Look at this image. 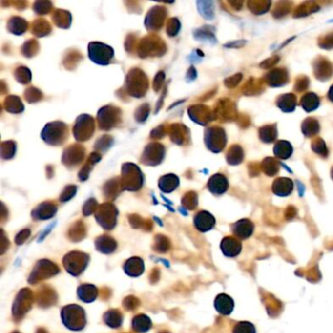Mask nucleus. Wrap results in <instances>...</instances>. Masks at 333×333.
I'll use <instances>...</instances> for the list:
<instances>
[{
	"label": "nucleus",
	"mask_w": 333,
	"mask_h": 333,
	"mask_svg": "<svg viewBox=\"0 0 333 333\" xmlns=\"http://www.w3.org/2000/svg\"><path fill=\"white\" fill-rule=\"evenodd\" d=\"M61 317L64 326L73 331L82 330L86 325V313L82 307L75 304L63 307Z\"/></svg>",
	"instance_id": "f257e3e1"
},
{
	"label": "nucleus",
	"mask_w": 333,
	"mask_h": 333,
	"mask_svg": "<svg viewBox=\"0 0 333 333\" xmlns=\"http://www.w3.org/2000/svg\"><path fill=\"white\" fill-rule=\"evenodd\" d=\"M90 257L88 254L80 251L68 252L62 259L63 267L68 273L73 276L81 274L88 266Z\"/></svg>",
	"instance_id": "f03ea898"
},
{
	"label": "nucleus",
	"mask_w": 333,
	"mask_h": 333,
	"mask_svg": "<svg viewBox=\"0 0 333 333\" xmlns=\"http://www.w3.org/2000/svg\"><path fill=\"white\" fill-rule=\"evenodd\" d=\"M59 267L49 260H40L36 263L33 270L28 276V282L35 284L46 278H50L53 275L59 273Z\"/></svg>",
	"instance_id": "7ed1b4c3"
},
{
	"label": "nucleus",
	"mask_w": 333,
	"mask_h": 333,
	"mask_svg": "<svg viewBox=\"0 0 333 333\" xmlns=\"http://www.w3.org/2000/svg\"><path fill=\"white\" fill-rule=\"evenodd\" d=\"M122 187L129 190H137L143 185V174L139 167L132 163H126L122 167Z\"/></svg>",
	"instance_id": "20e7f679"
},
{
	"label": "nucleus",
	"mask_w": 333,
	"mask_h": 333,
	"mask_svg": "<svg viewBox=\"0 0 333 333\" xmlns=\"http://www.w3.org/2000/svg\"><path fill=\"white\" fill-rule=\"evenodd\" d=\"M118 211L111 203L100 205L96 211V220L104 229H112L116 225Z\"/></svg>",
	"instance_id": "39448f33"
},
{
	"label": "nucleus",
	"mask_w": 333,
	"mask_h": 333,
	"mask_svg": "<svg viewBox=\"0 0 333 333\" xmlns=\"http://www.w3.org/2000/svg\"><path fill=\"white\" fill-rule=\"evenodd\" d=\"M67 128L62 122H53L45 126L42 131V138L50 145H61L66 138Z\"/></svg>",
	"instance_id": "423d86ee"
},
{
	"label": "nucleus",
	"mask_w": 333,
	"mask_h": 333,
	"mask_svg": "<svg viewBox=\"0 0 333 333\" xmlns=\"http://www.w3.org/2000/svg\"><path fill=\"white\" fill-rule=\"evenodd\" d=\"M33 302V293L28 288L21 289L17 295L13 304V315L15 319L19 320L30 310Z\"/></svg>",
	"instance_id": "0eeeda50"
},
{
	"label": "nucleus",
	"mask_w": 333,
	"mask_h": 333,
	"mask_svg": "<svg viewBox=\"0 0 333 333\" xmlns=\"http://www.w3.org/2000/svg\"><path fill=\"white\" fill-rule=\"evenodd\" d=\"M88 49L89 58L98 64H107L113 58L112 48L104 43L91 42Z\"/></svg>",
	"instance_id": "6e6552de"
},
{
	"label": "nucleus",
	"mask_w": 333,
	"mask_h": 333,
	"mask_svg": "<svg viewBox=\"0 0 333 333\" xmlns=\"http://www.w3.org/2000/svg\"><path fill=\"white\" fill-rule=\"evenodd\" d=\"M227 143L225 131L220 127H211L205 131V144L206 146L214 151H221Z\"/></svg>",
	"instance_id": "1a4fd4ad"
},
{
	"label": "nucleus",
	"mask_w": 333,
	"mask_h": 333,
	"mask_svg": "<svg viewBox=\"0 0 333 333\" xmlns=\"http://www.w3.org/2000/svg\"><path fill=\"white\" fill-rule=\"evenodd\" d=\"M94 129L95 125L93 118L89 115H81L77 118L73 132L76 140L85 141L91 137Z\"/></svg>",
	"instance_id": "9d476101"
},
{
	"label": "nucleus",
	"mask_w": 333,
	"mask_h": 333,
	"mask_svg": "<svg viewBox=\"0 0 333 333\" xmlns=\"http://www.w3.org/2000/svg\"><path fill=\"white\" fill-rule=\"evenodd\" d=\"M120 111L118 108L112 106H104L100 109L98 113V119L100 123V128L108 130L115 126L120 119Z\"/></svg>",
	"instance_id": "9b49d317"
},
{
	"label": "nucleus",
	"mask_w": 333,
	"mask_h": 333,
	"mask_svg": "<svg viewBox=\"0 0 333 333\" xmlns=\"http://www.w3.org/2000/svg\"><path fill=\"white\" fill-rule=\"evenodd\" d=\"M220 248H221L222 253L226 257L233 258L240 254L242 250V243L240 239L236 238L235 236L228 235V236L223 237V239L221 240Z\"/></svg>",
	"instance_id": "f8f14e48"
},
{
	"label": "nucleus",
	"mask_w": 333,
	"mask_h": 333,
	"mask_svg": "<svg viewBox=\"0 0 333 333\" xmlns=\"http://www.w3.org/2000/svg\"><path fill=\"white\" fill-rule=\"evenodd\" d=\"M233 236L238 239H247L254 232V224L249 219H240L233 223L230 227Z\"/></svg>",
	"instance_id": "ddd939ff"
},
{
	"label": "nucleus",
	"mask_w": 333,
	"mask_h": 333,
	"mask_svg": "<svg viewBox=\"0 0 333 333\" xmlns=\"http://www.w3.org/2000/svg\"><path fill=\"white\" fill-rule=\"evenodd\" d=\"M193 223L197 230L201 232H206L214 228L216 224V220L211 213H209L208 211L202 210V211H199L194 216Z\"/></svg>",
	"instance_id": "4468645a"
},
{
	"label": "nucleus",
	"mask_w": 333,
	"mask_h": 333,
	"mask_svg": "<svg viewBox=\"0 0 333 333\" xmlns=\"http://www.w3.org/2000/svg\"><path fill=\"white\" fill-rule=\"evenodd\" d=\"M214 307L216 311L223 315H229L234 309L233 299L225 293H220L214 300Z\"/></svg>",
	"instance_id": "2eb2a0df"
},
{
	"label": "nucleus",
	"mask_w": 333,
	"mask_h": 333,
	"mask_svg": "<svg viewBox=\"0 0 333 333\" xmlns=\"http://www.w3.org/2000/svg\"><path fill=\"white\" fill-rule=\"evenodd\" d=\"M164 155V149L163 146L159 144L152 143L148 145L145 150L144 158L146 159L145 162L147 163V165H156L159 163Z\"/></svg>",
	"instance_id": "dca6fc26"
},
{
	"label": "nucleus",
	"mask_w": 333,
	"mask_h": 333,
	"mask_svg": "<svg viewBox=\"0 0 333 333\" xmlns=\"http://www.w3.org/2000/svg\"><path fill=\"white\" fill-rule=\"evenodd\" d=\"M265 81L271 87H280L287 83L288 73L286 69L275 68L265 75Z\"/></svg>",
	"instance_id": "f3484780"
},
{
	"label": "nucleus",
	"mask_w": 333,
	"mask_h": 333,
	"mask_svg": "<svg viewBox=\"0 0 333 333\" xmlns=\"http://www.w3.org/2000/svg\"><path fill=\"white\" fill-rule=\"evenodd\" d=\"M208 189L216 195L223 194L227 191L229 187V183L227 178L222 174H215L213 175L208 182Z\"/></svg>",
	"instance_id": "a211bd4d"
},
{
	"label": "nucleus",
	"mask_w": 333,
	"mask_h": 333,
	"mask_svg": "<svg viewBox=\"0 0 333 333\" xmlns=\"http://www.w3.org/2000/svg\"><path fill=\"white\" fill-rule=\"evenodd\" d=\"M165 19V10L162 7H153L149 13H147L146 19V25L148 29H157L161 26L162 20Z\"/></svg>",
	"instance_id": "6ab92c4d"
},
{
	"label": "nucleus",
	"mask_w": 333,
	"mask_h": 333,
	"mask_svg": "<svg viewBox=\"0 0 333 333\" xmlns=\"http://www.w3.org/2000/svg\"><path fill=\"white\" fill-rule=\"evenodd\" d=\"M123 270H124L125 273L128 274L129 276L136 277V276L141 275L144 272L145 265H144V262L141 258L132 257L125 262V264L123 266Z\"/></svg>",
	"instance_id": "aec40b11"
},
{
	"label": "nucleus",
	"mask_w": 333,
	"mask_h": 333,
	"mask_svg": "<svg viewBox=\"0 0 333 333\" xmlns=\"http://www.w3.org/2000/svg\"><path fill=\"white\" fill-rule=\"evenodd\" d=\"M57 212V206L51 202H43L31 213L35 220H47L52 218Z\"/></svg>",
	"instance_id": "412c9836"
},
{
	"label": "nucleus",
	"mask_w": 333,
	"mask_h": 333,
	"mask_svg": "<svg viewBox=\"0 0 333 333\" xmlns=\"http://www.w3.org/2000/svg\"><path fill=\"white\" fill-rule=\"evenodd\" d=\"M314 75L319 79L326 80L333 74V65L327 60L318 58L314 62Z\"/></svg>",
	"instance_id": "4be33fe9"
},
{
	"label": "nucleus",
	"mask_w": 333,
	"mask_h": 333,
	"mask_svg": "<svg viewBox=\"0 0 333 333\" xmlns=\"http://www.w3.org/2000/svg\"><path fill=\"white\" fill-rule=\"evenodd\" d=\"M95 246H96L97 250L100 251L101 253L110 254L116 249L117 243L111 236L106 235V234H103L96 239Z\"/></svg>",
	"instance_id": "5701e85b"
},
{
	"label": "nucleus",
	"mask_w": 333,
	"mask_h": 333,
	"mask_svg": "<svg viewBox=\"0 0 333 333\" xmlns=\"http://www.w3.org/2000/svg\"><path fill=\"white\" fill-rule=\"evenodd\" d=\"M272 191L278 196H287L293 190V182L288 178H278L272 184Z\"/></svg>",
	"instance_id": "b1692460"
},
{
	"label": "nucleus",
	"mask_w": 333,
	"mask_h": 333,
	"mask_svg": "<svg viewBox=\"0 0 333 333\" xmlns=\"http://www.w3.org/2000/svg\"><path fill=\"white\" fill-rule=\"evenodd\" d=\"M98 288L93 284H81L77 288V296L78 298L85 302V303H91L96 300L98 296Z\"/></svg>",
	"instance_id": "393cba45"
},
{
	"label": "nucleus",
	"mask_w": 333,
	"mask_h": 333,
	"mask_svg": "<svg viewBox=\"0 0 333 333\" xmlns=\"http://www.w3.org/2000/svg\"><path fill=\"white\" fill-rule=\"evenodd\" d=\"M189 115L191 119L200 124H205L211 119V113L209 111V108L203 105L191 106L189 108Z\"/></svg>",
	"instance_id": "a878e982"
},
{
	"label": "nucleus",
	"mask_w": 333,
	"mask_h": 333,
	"mask_svg": "<svg viewBox=\"0 0 333 333\" xmlns=\"http://www.w3.org/2000/svg\"><path fill=\"white\" fill-rule=\"evenodd\" d=\"M56 292L50 287H43L37 293V303L41 307H48L56 303Z\"/></svg>",
	"instance_id": "bb28decb"
},
{
	"label": "nucleus",
	"mask_w": 333,
	"mask_h": 333,
	"mask_svg": "<svg viewBox=\"0 0 333 333\" xmlns=\"http://www.w3.org/2000/svg\"><path fill=\"white\" fill-rule=\"evenodd\" d=\"M151 326L152 323L150 318L144 313L138 314L132 319V328L135 332L145 333L148 331L151 328Z\"/></svg>",
	"instance_id": "cd10ccee"
},
{
	"label": "nucleus",
	"mask_w": 333,
	"mask_h": 333,
	"mask_svg": "<svg viewBox=\"0 0 333 333\" xmlns=\"http://www.w3.org/2000/svg\"><path fill=\"white\" fill-rule=\"evenodd\" d=\"M296 97L295 95L288 93L279 96L276 100V105L285 112H291L296 107Z\"/></svg>",
	"instance_id": "c85d7f7f"
},
{
	"label": "nucleus",
	"mask_w": 333,
	"mask_h": 333,
	"mask_svg": "<svg viewBox=\"0 0 333 333\" xmlns=\"http://www.w3.org/2000/svg\"><path fill=\"white\" fill-rule=\"evenodd\" d=\"M104 321L111 328H118L121 326L123 321L122 313L116 309L108 310L104 314Z\"/></svg>",
	"instance_id": "c756f323"
},
{
	"label": "nucleus",
	"mask_w": 333,
	"mask_h": 333,
	"mask_svg": "<svg viewBox=\"0 0 333 333\" xmlns=\"http://www.w3.org/2000/svg\"><path fill=\"white\" fill-rule=\"evenodd\" d=\"M293 152V147L291 144L287 141H278L274 147H273V153L277 158L280 159H286L288 158Z\"/></svg>",
	"instance_id": "7c9ffc66"
},
{
	"label": "nucleus",
	"mask_w": 333,
	"mask_h": 333,
	"mask_svg": "<svg viewBox=\"0 0 333 333\" xmlns=\"http://www.w3.org/2000/svg\"><path fill=\"white\" fill-rule=\"evenodd\" d=\"M179 185V179L177 176L169 174L160 178L159 180V188L164 192H171L174 190Z\"/></svg>",
	"instance_id": "2f4dec72"
},
{
	"label": "nucleus",
	"mask_w": 333,
	"mask_h": 333,
	"mask_svg": "<svg viewBox=\"0 0 333 333\" xmlns=\"http://www.w3.org/2000/svg\"><path fill=\"white\" fill-rule=\"evenodd\" d=\"M319 105V98L314 93H307L301 98V106L306 111H312Z\"/></svg>",
	"instance_id": "473e14b6"
},
{
	"label": "nucleus",
	"mask_w": 333,
	"mask_h": 333,
	"mask_svg": "<svg viewBox=\"0 0 333 333\" xmlns=\"http://www.w3.org/2000/svg\"><path fill=\"white\" fill-rule=\"evenodd\" d=\"M302 132L306 137H312L319 131V123L316 119L309 117L302 123Z\"/></svg>",
	"instance_id": "72a5a7b5"
},
{
	"label": "nucleus",
	"mask_w": 333,
	"mask_h": 333,
	"mask_svg": "<svg viewBox=\"0 0 333 333\" xmlns=\"http://www.w3.org/2000/svg\"><path fill=\"white\" fill-rule=\"evenodd\" d=\"M260 139L264 143H271L276 139L277 136V129L276 126L273 125H266L259 130Z\"/></svg>",
	"instance_id": "f704fd0d"
},
{
	"label": "nucleus",
	"mask_w": 333,
	"mask_h": 333,
	"mask_svg": "<svg viewBox=\"0 0 333 333\" xmlns=\"http://www.w3.org/2000/svg\"><path fill=\"white\" fill-rule=\"evenodd\" d=\"M243 159V150L238 145H233L227 153V161L231 165L239 164Z\"/></svg>",
	"instance_id": "c9c22d12"
},
{
	"label": "nucleus",
	"mask_w": 333,
	"mask_h": 333,
	"mask_svg": "<svg viewBox=\"0 0 333 333\" xmlns=\"http://www.w3.org/2000/svg\"><path fill=\"white\" fill-rule=\"evenodd\" d=\"M279 165H280V163L277 162L275 159L268 157V158H265L264 161L262 162L261 169L268 176H273L278 172Z\"/></svg>",
	"instance_id": "e433bc0d"
},
{
	"label": "nucleus",
	"mask_w": 333,
	"mask_h": 333,
	"mask_svg": "<svg viewBox=\"0 0 333 333\" xmlns=\"http://www.w3.org/2000/svg\"><path fill=\"white\" fill-rule=\"evenodd\" d=\"M198 11L203 18L211 20L214 18V6L211 1H199L197 2Z\"/></svg>",
	"instance_id": "4c0bfd02"
},
{
	"label": "nucleus",
	"mask_w": 333,
	"mask_h": 333,
	"mask_svg": "<svg viewBox=\"0 0 333 333\" xmlns=\"http://www.w3.org/2000/svg\"><path fill=\"white\" fill-rule=\"evenodd\" d=\"M26 21L21 18H12L9 21V29L15 34H21L26 29Z\"/></svg>",
	"instance_id": "58836bf2"
},
{
	"label": "nucleus",
	"mask_w": 333,
	"mask_h": 333,
	"mask_svg": "<svg viewBox=\"0 0 333 333\" xmlns=\"http://www.w3.org/2000/svg\"><path fill=\"white\" fill-rule=\"evenodd\" d=\"M86 229L81 222H76L69 229V237L73 241H78L83 239L85 236Z\"/></svg>",
	"instance_id": "ea45409f"
},
{
	"label": "nucleus",
	"mask_w": 333,
	"mask_h": 333,
	"mask_svg": "<svg viewBox=\"0 0 333 333\" xmlns=\"http://www.w3.org/2000/svg\"><path fill=\"white\" fill-rule=\"evenodd\" d=\"M232 333H256V328L252 322L242 320L234 324Z\"/></svg>",
	"instance_id": "a19ab883"
},
{
	"label": "nucleus",
	"mask_w": 333,
	"mask_h": 333,
	"mask_svg": "<svg viewBox=\"0 0 333 333\" xmlns=\"http://www.w3.org/2000/svg\"><path fill=\"white\" fill-rule=\"evenodd\" d=\"M248 6H249V9L257 14V15H260V14H264L266 13L270 6H271V2L269 1H250L248 2Z\"/></svg>",
	"instance_id": "79ce46f5"
},
{
	"label": "nucleus",
	"mask_w": 333,
	"mask_h": 333,
	"mask_svg": "<svg viewBox=\"0 0 333 333\" xmlns=\"http://www.w3.org/2000/svg\"><path fill=\"white\" fill-rule=\"evenodd\" d=\"M170 247V242L168 240L167 237L158 234L155 236V240H154V244H153V249L157 252H166Z\"/></svg>",
	"instance_id": "37998d69"
},
{
	"label": "nucleus",
	"mask_w": 333,
	"mask_h": 333,
	"mask_svg": "<svg viewBox=\"0 0 333 333\" xmlns=\"http://www.w3.org/2000/svg\"><path fill=\"white\" fill-rule=\"evenodd\" d=\"M312 150L315 152V153H317V154H319V155H321V156H326L327 155V148H326V146H325V143H324V141L322 140V139H320V138H316L315 140H313L312 141Z\"/></svg>",
	"instance_id": "c03bdc74"
},
{
	"label": "nucleus",
	"mask_w": 333,
	"mask_h": 333,
	"mask_svg": "<svg viewBox=\"0 0 333 333\" xmlns=\"http://www.w3.org/2000/svg\"><path fill=\"white\" fill-rule=\"evenodd\" d=\"M183 205L187 209H194L197 206V195L194 192L187 193L183 198Z\"/></svg>",
	"instance_id": "a18cd8bd"
},
{
	"label": "nucleus",
	"mask_w": 333,
	"mask_h": 333,
	"mask_svg": "<svg viewBox=\"0 0 333 333\" xmlns=\"http://www.w3.org/2000/svg\"><path fill=\"white\" fill-rule=\"evenodd\" d=\"M194 36H196V38L200 40H204V41H208L212 43L216 42V38L213 35V33L210 30H205V27L196 30V32L194 33Z\"/></svg>",
	"instance_id": "49530a36"
},
{
	"label": "nucleus",
	"mask_w": 333,
	"mask_h": 333,
	"mask_svg": "<svg viewBox=\"0 0 333 333\" xmlns=\"http://www.w3.org/2000/svg\"><path fill=\"white\" fill-rule=\"evenodd\" d=\"M140 305V301L134 296H128L123 301V306L128 311H134Z\"/></svg>",
	"instance_id": "de8ad7c7"
},
{
	"label": "nucleus",
	"mask_w": 333,
	"mask_h": 333,
	"mask_svg": "<svg viewBox=\"0 0 333 333\" xmlns=\"http://www.w3.org/2000/svg\"><path fill=\"white\" fill-rule=\"evenodd\" d=\"M98 209V203L95 199L90 198L87 202H85L83 207V213L85 216H89Z\"/></svg>",
	"instance_id": "09e8293b"
},
{
	"label": "nucleus",
	"mask_w": 333,
	"mask_h": 333,
	"mask_svg": "<svg viewBox=\"0 0 333 333\" xmlns=\"http://www.w3.org/2000/svg\"><path fill=\"white\" fill-rule=\"evenodd\" d=\"M311 4H312V2L309 3V6H307V7H304V5L299 6L295 12V15H296L295 17H306L308 14H311V13L318 10V6H314V7L311 8L310 7Z\"/></svg>",
	"instance_id": "8fccbe9b"
},
{
	"label": "nucleus",
	"mask_w": 333,
	"mask_h": 333,
	"mask_svg": "<svg viewBox=\"0 0 333 333\" xmlns=\"http://www.w3.org/2000/svg\"><path fill=\"white\" fill-rule=\"evenodd\" d=\"M76 192V187L75 186H67L64 190L62 192L60 200L61 201H67L69 200L71 197H73V195Z\"/></svg>",
	"instance_id": "3c124183"
},
{
	"label": "nucleus",
	"mask_w": 333,
	"mask_h": 333,
	"mask_svg": "<svg viewBox=\"0 0 333 333\" xmlns=\"http://www.w3.org/2000/svg\"><path fill=\"white\" fill-rule=\"evenodd\" d=\"M180 22L178 21L177 19H171L168 22V27H167V33L169 36H174L178 33V30L180 28Z\"/></svg>",
	"instance_id": "603ef678"
},
{
	"label": "nucleus",
	"mask_w": 333,
	"mask_h": 333,
	"mask_svg": "<svg viewBox=\"0 0 333 333\" xmlns=\"http://www.w3.org/2000/svg\"><path fill=\"white\" fill-rule=\"evenodd\" d=\"M29 234H30V230H29V229H22V230H21V231L16 235V237H15V242H16L18 245L22 244V243L26 240V238L29 236Z\"/></svg>",
	"instance_id": "864d4df0"
},
{
	"label": "nucleus",
	"mask_w": 333,
	"mask_h": 333,
	"mask_svg": "<svg viewBox=\"0 0 333 333\" xmlns=\"http://www.w3.org/2000/svg\"><path fill=\"white\" fill-rule=\"evenodd\" d=\"M241 77H242V75H241L240 73L235 74V75H233V76L229 77L228 79H226V80H225V84H226L228 87H235V86L239 83V81L241 80Z\"/></svg>",
	"instance_id": "5fc2aeb1"
},
{
	"label": "nucleus",
	"mask_w": 333,
	"mask_h": 333,
	"mask_svg": "<svg viewBox=\"0 0 333 333\" xmlns=\"http://www.w3.org/2000/svg\"><path fill=\"white\" fill-rule=\"evenodd\" d=\"M309 83H310V81L308 80L307 77H299V78L297 79V81H296L295 89H296L297 91H299V92H300V91H303V90H305V89L308 87Z\"/></svg>",
	"instance_id": "6e6d98bb"
},
{
	"label": "nucleus",
	"mask_w": 333,
	"mask_h": 333,
	"mask_svg": "<svg viewBox=\"0 0 333 333\" xmlns=\"http://www.w3.org/2000/svg\"><path fill=\"white\" fill-rule=\"evenodd\" d=\"M319 45L321 48H333V34L326 35L322 40H320Z\"/></svg>",
	"instance_id": "4d7b16f0"
},
{
	"label": "nucleus",
	"mask_w": 333,
	"mask_h": 333,
	"mask_svg": "<svg viewBox=\"0 0 333 333\" xmlns=\"http://www.w3.org/2000/svg\"><path fill=\"white\" fill-rule=\"evenodd\" d=\"M279 59H278V57H272V58H271V59H269V60H266L265 62H263L262 63H261V67H264V68H269L270 66H271V65H273L277 61H278Z\"/></svg>",
	"instance_id": "13d9d810"
},
{
	"label": "nucleus",
	"mask_w": 333,
	"mask_h": 333,
	"mask_svg": "<svg viewBox=\"0 0 333 333\" xmlns=\"http://www.w3.org/2000/svg\"><path fill=\"white\" fill-rule=\"evenodd\" d=\"M245 43H246V41H244V40H239V41L231 42V43H229V44H228V45H226V46H229V48H230V47H231V48H238V47L243 46Z\"/></svg>",
	"instance_id": "bf43d9fd"
},
{
	"label": "nucleus",
	"mask_w": 333,
	"mask_h": 333,
	"mask_svg": "<svg viewBox=\"0 0 333 333\" xmlns=\"http://www.w3.org/2000/svg\"><path fill=\"white\" fill-rule=\"evenodd\" d=\"M297 183V185H298V187H299V193H300V195H303V193H304V186H303V184L302 183H300L299 181H297L296 182Z\"/></svg>",
	"instance_id": "052dcab7"
},
{
	"label": "nucleus",
	"mask_w": 333,
	"mask_h": 333,
	"mask_svg": "<svg viewBox=\"0 0 333 333\" xmlns=\"http://www.w3.org/2000/svg\"><path fill=\"white\" fill-rule=\"evenodd\" d=\"M328 99L333 102V85L330 87L329 91H328Z\"/></svg>",
	"instance_id": "680f3d73"
},
{
	"label": "nucleus",
	"mask_w": 333,
	"mask_h": 333,
	"mask_svg": "<svg viewBox=\"0 0 333 333\" xmlns=\"http://www.w3.org/2000/svg\"><path fill=\"white\" fill-rule=\"evenodd\" d=\"M36 333H48L44 328H39L37 331H36Z\"/></svg>",
	"instance_id": "e2e57ef3"
},
{
	"label": "nucleus",
	"mask_w": 333,
	"mask_h": 333,
	"mask_svg": "<svg viewBox=\"0 0 333 333\" xmlns=\"http://www.w3.org/2000/svg\"><path fill=\"white\" fill-rule=\"evenodd\" d=\"M158 333H170L169 331H166V330H162V331H159Z\"/></svg>",
	"instance_id": "0e129e2a"
},
{
	"label": "nucleus",
	"mask_w": 333,
	"mask_h": 333,
	"mask_svg": "<svg viewBox=\"0 0 333 333\" xmlns=\"http://www.w3.org/2000/svg\"><path fill=\"white\" fill-rule=\"evenodd\" d=\"M331 178L333 179V167H332V169H331Z\"/></svg>",
	"instance_id": "69168bd1"
},
{
	"label": "nucleus",
	"mask_w": 333,
	"mask_h": 333,
	"mask_svg": "<svg viewBox=\"0 0 333 333\" xmlns=\"http://www.w3.org/2000/svg\"><path fill=\"white\" fill-rule=\"evenodd\" d=\"M13 333H20V332H19V331H14Z\"/></svg>",
	"instance_id": "338daca9"
},
{
	"label": "nucleus",
	"mask_w": 333,
	"mask_h": 333,
	"mask_svg": "<svg viewBox=\"0 0 333 333\" xmlns=\"http://www.w3.org/2000/svg\"><path fill=\"white\" fill-rule=\"evenodd\" d=\"M330 21H333V20H330Z\"/></svg>",
	"instance_id": "774afa93"
}]
</instances>
